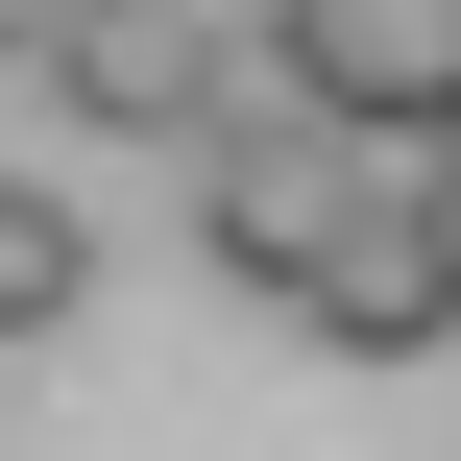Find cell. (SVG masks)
<instances>
[{
  "instance_id": "6",
  "label": "cell",
  "mask_w": 461,
  "mask_h": 461,
  "mask_svg": "<svg viewBox=\"0 0 461 461\" xmlns=\"http://www.w3.org/2000/svg\"><path fill=\"white\" fill-rule=\"evenodd\" d=\"M49 24H73V0H0V73H24V49H49Z\"/></svg>"
},
{
  "instance_id": "3",
  "label": "cell",
  "mask_w": 461,
  "mask_h": 461,
  "mask_svg": "<svg viewBox=\"0 0 461 461\" xmlns=\"http://www.w3.org/2000/svg\"><path fill=\"white\" fill-rule=\"evenodd\" d=\"M316 219H340V122H316V97H219V122H194V267L292 316Z\"/></svg>"
},
{
  "instance_id": "5",
  "label": "cell",
  "mask_w": 461,
  "mask_h": 461,
  "mask_svg": "<svg viewBox=\"0 0 461 461\" xmlns=\"http://www.w3.org/2000/svg\"><path fill=\"white\" fill-rule=\"evenodd\" d=\"M73 316H97V219L49 170H0V340H73Z\"/></svg>"
},
{
  "instance_id": "1",
  "label": "cell",
  "mask_w": 461,
  "mask_h": 461,
  "mask_svg": "<svg viewBox=\"0 0 461 461\" xmlns=\"http://www.w3.org/2000/svg\"><path fill=\"white\" fill-rule=\"evenodd\" d=\"M292 316H316L340 365H438L461 340V146L438 122H340V219H316Z\"/></svg>"
},
{
  "instance_id": "2",
  "label": "cell",
  "mask_w": 461,
  "mask_h": 461,
  "mask_svg": "<svg viewBox=\"0 0 461 461\" xmlns=\"http://www.w3.org/2000/svg\"><path fill=\"white\" fill-rule=\"evenodd\" d=\"M24 73H49L97 146H194L219 97H267V24H243V0H73Z\"/></svg>"
},
{
  "instance_id": "4",
  "label": "cell",
  "mask_w": 461,
  "mask_h": 461,
  "mask_svg": "<svg viewBox=\"0 0 461 461\" xmlns=\"http://www.w3.org/2000/svg\"><path fill=\"white\" fill-rule=\"evenodd\" d=\"M267 24V97L316 122H438L461 146V0H243Z\"/></svg>"
}]
</instances>
